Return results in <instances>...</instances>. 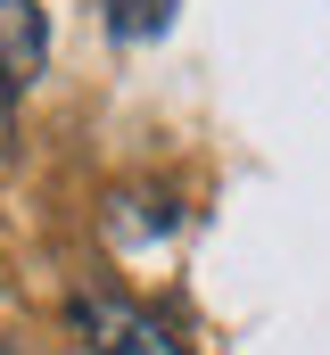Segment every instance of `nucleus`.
<instances>
[{
  "label": "nucleus",
  "instance_id": "f257e3e1",
  "mask_svg": "<svg viewBox=\"0 0 330 355\" xmlns=\"http://www.w3.org/2000/svg\"><path fill=\"white\" fill-rule=\"evenodd\" d=\"M67 322H75L99 355H190L157 314H141L132 297H107V289H82L75 306H67Z\"/></svg>",
  "mask_w": 330,
  "mask_h": 355
},
{
  "label": "nucleus",
  "instance_id": "f03ea898",
  "mask_svg": "<svg viewBox=\"0 0 330 355\" xmlns=\"http://www.w3.org/2000/svg\"><path fill=\"white\" fill-rule=\"evenodd\" d=\"M42 58H50V17L33 0H0V83L25 91L42 75Z\"/></svg>",
  "mask_w": 330,
  "mask_h": 355
},
{
  "label": "nucleus",
  "instance_id": "7ed1b4c3",
  "mask_svg": "<svg viewBox=\"0 0 330 355\" xmlns=\"http://www.w3.org/2000/svg\"><path fill=\"white\" fill-rule=\"evenodd\" d=\"M99 8H107V33H116V42H149V33L173 25L182 0H99Z\"/></svg>",
  "mask_w": 330,
  "mask_h": 355
},
{
  "label": "nucleus",
  "instance_id": "20e7f679",
  "mask_svg": "<svg viewBox=\"0 0 330 355\" xmlns=\"http://www.w3.org/2000/svg\"><path fill=\"white\" fill-rule=\"evenodd\" d=\"M8 157H17V91L0 83V166H8Z\"/></svg>",
  "mask_w": 330,
  "mask_h": 355
}]
</instances>
